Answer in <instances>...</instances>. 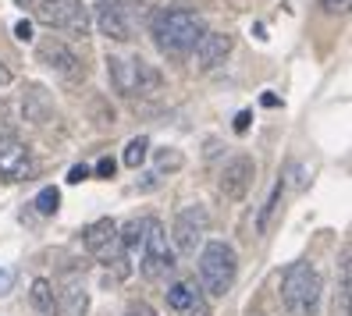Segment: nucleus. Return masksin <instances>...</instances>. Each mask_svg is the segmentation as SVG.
<instances>
[{"instance_id": "nucleus-13", "label": "nucleus", "mask_w": 352, "mask_h": 316, "mask_svg": "<svg viewBox=\"0 0 352 316\" xmlns=\"http://www.w3.org/2000/svg\"><path fill=\"white\" fill-rule=\"evenodd\" d=\"M192 54H196V68L199 71H214L217 65L228 60V54H232V36L228 32H203Z\"/></svg>"}, {"instance_id": "nucleus-7", "label": "nucleus", "mask_w": 352, "mask_h": 316, "mask_svg": "<svg viewBox=\"0 0 352 316\" xmlns=\"http://www.w3.org/2000/svg\"><path fill=\"white\" fill-rule=\"evenodd\" d=\"M206 231H210V214H206V206H185L178 210L175 217V227H171V242L178 252H185V256H196V249L203 245Z\"/></svg>"}, {"instance_id": "nucleus-20", "label": "nucleus", "mask_w": 352, "mask_h": 316, "mask_svg": "<svg viewBox=\"0 0 352 316\" xmlns=\"http://www.w3.org/2000/svg\"><path fill=\"white\" fill-rule=\"evenodd\" d=\"M278 199H281V181L274 185V192H271V199L263 203V210H260V217H256V231H267V221H271V214L278 210Z\"/></svg>"}, {"instance_id": "nucleus-17", "label": "nucleus", "mask_w": 352, "mask_h": 316, "mask_svg": "<svg viewBox=\"0 0 352 316\" xmlns=\"http://www.w3.org/2000/svg\"><path fill=\"white\" fill-rule=\"evenodd\" d=\"M86 309H89V295H86V288L72 281V284L65 288V313H68V316H86Z\"/></svg>"}, {"instance_id": "nucleus-24", "label": "nucleus", "mask_w": 352, "mask_h": 316, "mask_svg": "<svg viewBox=\"0 0 352 316\" xmlns=\"http://www.w3.org/2000/svg\"><path fill=\"white\" fill-rule=\"evenodd\" d=\"M86 178H89V167H86V163H75L72 171H68V181H72V185H78V181H86Z\"/></svg>"}, {"instance_id": "nucleus-22", "label": "nucleus", "mask_w": 352, "mask_h": 316, "mask_svg": "<svg viewBox=\"0 0 352 316\" xmlns=\"http://www.w3.org/2000/svg\"><path fill=\"white\" fill-rule=\"evenodd\" d=\"M320 8L327 14H345L349 11V0H320Z\"/></svg>"}, {"instance_id": "nucleus-15", "label": "nucleus", "mask_w": 352, "mask_h": 316, "mask_svg": "<svg viewBox=\"0 0 352 316\" xmlns=\"http://www.w3.org/2000/svg\"><path fill=\"white\" fill-rule=\"evenodd\" d=\"M118 235H121V249H125L129 263H135L139 260V249H142V238H146V217L129 221L125 227H118Z\"/></svg>"}, {"instance_id": "nucleus-4", "label": "nucleus", "mask_w": 352, "mask_h": 316, "mask_svg": "<svg viewBox=\"0 0 352 316\" xmlns=\"http://www.w3.org/2000/svg\"><path fill=\"white\" fill-rule=\"evenodd\" d=\"M235 273H239V256L228 242H203L199 249V284L206 295L214 299H224L235 284Z\"/></svg>"}, {"instance_id": "nucleus-27", "label": "nucleus", "mask_w": 352, "mask_h": 316, "mask_svg": "<svg viewBox=\"0 0 352 316\" xmlns=\"http://www.w3.org/2000/svg\"><path fill=\"white\" fill-rule=\"evenodd\" d=\"M4 86H11V68L0 60V89H4Z\"/></svg>"}, {"instance_id": "nucleus-1", "label": "nucleus", "mask_w": 352, "mask_h": 316, "mask_svg": "<svg viewBox=\"0 0 352 316\" xmlns=\"http://www.w3.org/2000/svg\"><path fill=\"white\" fill-rule=\"evenodd\" d=\"M203 32H206L203 18L189 8H160L153 14V22H150V36H153L157 50L164 57H171V60L189 57Z\"/></svg>"}, {"instance_id": "nucleus-8", "label": "nucleus", "mask_w": 352, "mask_h": 316, "mask_svg": "<svg viewBox=\"0 0 352 316\" xmlns=\"http://www.w3.org/2000/svg\"><path fill=\"white\" fill-rule=\"evenodd\" d=\"M36 18L50 29L75 32V36H86V29H89L86 8L78 0H36Z\"/></svg>"}, {"instance_id": "nucleus-14", "label": "nucleus", "mask_w": 352, "mask_h": 316, "mask_svg": "<svg viewBox=\"0 0 352 316\" xmlns=\"http://www.w3.org/2000/svg\"><path fill=\"white\" fill-rule=\"evenodd\" d=\"M168 306L175 313H185V316H210V306H206L203 291L196 284H171L168 288Z\"/></svg>"}, {"instance_id": "nucleus-12", "label": "nucleus", "mask_w": 352, "mask_h": 316, "mask_svg": "<svg viewBox=\"0 0 352 316\" xmlns=\"http://www.w3.org/2000/svg\"><path fill=\"white\" fill-rule=\"evenodd\" d=\"M253 178H256V163L250 157H235V160L224 163V171L217 178V188L228 199H245V192L253 188Z\"/></svg>"}, {"instance_id": "nucleus-26", "label": "nucleus", "mask_w": 352, "mask_h": 316, "mask_svg": "<svg viewBox=\"0 0 352 316\" xmlns=\"http://www.w3.org/2000/svg\"><path fill=\"white\" fill-rule=\"evenodd\" d=\"M250 121H253V114H250V111H242V114L235 117V132H245V128H250Z\"/></svg>"}, {"instance_id": "nucleus-3", "label": "nucleus", "mask_w": 352, "mask_h": 316, "mask_svg": "<svg viewBox=\"0 0 352 316\" xmlns=\"http://www.w3.org/2000/svg\"><path fill=\"white\" fill-rule=\"evenodd\" d=\"M107 75H111V86L129 100H150L164 86L160 71L146 65L142 57H107Z\"/></svg>"}, {"instance_id": "nucleus-25", "label": "nucleus", "mask_w": 352, "mask_h": 316, "mask_svg": "<svg viewBox=\"0 0 352 316\" xmlns=\"http://www.w3.org/2000/svg\"><path fill=\"white\" fill-rule=\"evenodd\" d=\"M14 36L22 39V43H29V39H32V25H29V22H18V25H14Z\"/></svg>"}, {"instance_id": "nucleus-2", "label": "nucleus", "mask_w": 352, "mask_h": 316, "mask_svg": "<svg viewBox=\"0 0 352 316\" xmlns=\"http://www.w3.org/2000/svg\"><path fill=\"white\" fill-rule=\"evenodd\" d=\"M324 278L314 263H292L281 278V302L292 316H317Z\"/></svg>"}, {"instance_id": "nucleus-21", "label": "nucleus", "mask_w": 352, "mask_h": 316, "mask_svg": "<svg viewBox=\"0 0 352 316\" xmlns=\"http://www.w3.org/2000/svg\"><path fill=\"white\" fill-rule=\"evenodd\" d=\"M11 288H14V270L0 263V295H8Z\"/></svg>"}, {"instance_id": "nucleus-16", "label": "nucleus", "mask_w": 352, "mask_h": 316, "mask_svg": "<svg viewBox=\"0 0 352 316\" xmlns=\"http://www.w3.org/2000/svg\"><path fill=\"white\" fill-rule=\"evenodd\" d=\"M57 288L47 281V278H39V281H32V306L43 313V316H54L57 309H60V302H57V295H54Z\"/></svg>"}, {"instance_id": "nucleus-19", "label": "nucleus", "mask_w": 352, "mask_h": 316, "mask_svg": "<svg viewBox=\"0 0 352 316\" xmlns=\"http://www.w3.org/2000/svg\"><path fill=\"white\" fill-rule=\"evenodd\" d=\"M32 206H36L43 217H50V214H57V206H60V192H57V188H43V192L36 196Z\"/></svg>"}, {"instance_id": "nucleus-11", "label": "nucleus", "mask_w": 352, "mask_h": 316, "mask_svg": "<svg viewBox=\"0 0 352 316\" xmlns=\"http://www.w3.org/2000/svg\"><path fill=\"white\" fill-rule=\"evenodd\" d=\"M96 29H100L103 36H107V39L129 43L132 32H135L129 0H111V4H100V8H96Z\"/></svg>"}, {"instance_id": "nucleus-5", "label": "nucleus", "mask_w": 352, "mask_h": 316, "mask_svg": "<svg viewBox=\"0 0 352 316\" xmlns=\"http://www.w3.org/2000/svg\"><path fill=\"white\" fill-rule=\"evenodd\" d=\"M139 273L146 281H164L168 273H175V249H171V238L164 224L157 217H146V238H142V249H139Z\"/></svg>"}, {"instance_id": "nucleus-23", "label": "nucleus", "mask_w": 352, "mask_h": 316, "mask_svg": "<svg viewBox=\"0 0 352 316\" xmlns=\"http://www.w3.org/2000/svg\"><path fill=\"white\" fill-rule=\"evenodd\" d=\"M114 171H118V163H114L111 157H103V160L96 163V174H100V178H114Z\"/></svg>"}, {"instance_id": "nucleus-9", "label": "nucleus", "mask_w": 352, "mask_h": 316, "mask_svg": "<svg viewBox=\"0 0 352 316\" xmlns=\"http://www.w3.org/2000/svg\"><path fill=\"white\" fill-rule=\"evenodd\" d=\"M36 57H39V65H47L50 71H57L60 78H68V82H78L82 75H86L78 54L65 43V39H54V36L43 39V43L36 47Z\"/></svg>"}, {"instance_id": "nucleus-18", "label": "nucleus", "mask_w": 352, "mask_h": 316, "mask_svg": "<svg viewBox=\"0 0 352 316\" xmlns=\"http://www.w3.org/2000/svg\"><path fill=\"white\" fill-rule=\"evenodd\" d=\"M146 153H150V139H146V135L132 139V142L125 146V167L139 171V167H142V160H146Z\"/></svg>"}, {"instance_id": "nucleus-10", "label": "nucleus", "mask_w": 352, "mask_h": 316, "mask_svg": "<svg viewBox=\"0 0 352 316\" xmlns=\"http://www.w3.org/2000/svg\"><path fill=\"white\" fill-rule=\"evenodd\" d=\"M32 150L18 135H0V178L4 181H25L32 174Z\"/></svg>"}, {"instance_id": "nucleus-28", "label": "nucleus", "mask_w": 352, "mask_h": 316, "mask_svg": "<svg viewBox=\"0 0 352 316\" xmlns=\"http://www.w3.org/2000/svg\"><path fill=\"white\" fill-rule=\"evenodd\" d=\"M129 316H153V309H146V306H135Z\"/></svg>"}, {"instance_id": "nucleus-6", "label": "nucleus", "mask_w": 352, "mask_h": 316, "mask_svg": "<svg viewBox=\"0 0 352 316\" xmlns=\"http://www.w3.org/2000/svg\"><path fill=\"white\" fill-rule=\"evenodd\" d=\"M82 242H86V249H89L107 270L114 267V270H118V278H125V273L132 270V267H129V256H125V249H121L118 224H114L111 217H103V221L89 224L86 231H82Z\"/></svg>"}]
</instances>
